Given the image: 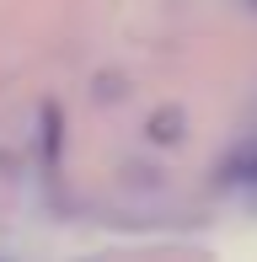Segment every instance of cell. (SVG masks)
Returning <instances> with one entry per match:
<instances>
[{
	"instance_id": "obj_1",
	"label": "cell",
	"mask_w": 257,
	"mask_h": 262,
	"mask_svg": "<svg viewBox=\"0 0 257 262\" xmlns=\"http://www.w3.org/2000/svg\"><path fill=\"white\" fill-rule=\"evenodd\" d=\"M230 177H236V182H257V139L241 150L236 161H230Z\"/></svg>"
},
{
	"instance_id": "obj_2",
	"label": "cell",
	"mask_w": 257,
	"mask_h": 262,
	"mask_svg": "<svg viewBox=\"0 0 257 262\" xmlns=\"http://www.w3.org/2000/svg\"><path fill=\"white\" fill-rule=\"evenodd\" d=\"M252 6H257V0H252Z\"/></svg>"
}]
</instances>
